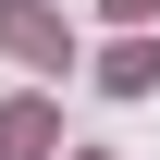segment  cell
<instances>
[{
    "instance_id": "cell-1",
    "label": "cell",
    "mask_w": 160,
    "mask_h": 160,
    "mask_svg": "<svg viewBox=\"0 0 160 160\" xmlns=\"http://www.w3.org/2000/svg\"><path fill=\"white\" fill-rule=\"evenodd\" d=\"M0 49L12 62H62V12L49 0H0Z\"/></svg>"
},
{
    "instance_id": "cell-2",
    "label": "cell",
    "mask_w": 160,
    "mask_h": 160,
    "mask_svg": "<svg viewBox=\"0 0 160 160\" xmlns=\"http://www.w3.org/2000/svg\"><path fill=\"white\" fill-rule=\"evenodd\" d=\"M62 148V111L49 99H12V111H0V160H49Z\"/></svg>"
},
{
    "instance_id": "cell-3",
    "label": "cell",
    "mask_w": 160,
    "mask_h": 160,
    "mask_svg": "<svg viewBox=\"0 0 160 160\" xmlns=\"http://www.w3.org/2000/svg\"><path fill=\"white\" fill-rule=\"evenodd\" d=\"M99 86H123V99H136V86H160V37H123V49L99 62Z\"/></svg>"
},
{
    "instance_id": "cell-4",
    "label": "cell",
    "mask_w": 160,
    "mask_h": 160,
    "mask_svg": "<svg viewBox=\"0 0 160 160\" xmlns=\"http://www.w3.org/2000/svg\"><path fill=\"white\" fill-rule=\"evenodd\" d=\"M111 12H123V25H136V12H148V0H111Z\"/></svg>"
}]
</instances>
